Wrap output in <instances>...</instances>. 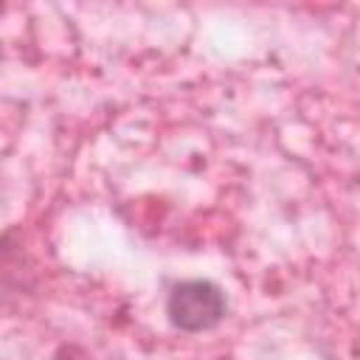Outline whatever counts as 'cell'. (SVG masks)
Returning a JSON list of instances; mask_svg holds the SVG:
<instances>
[{"instance_id":"cell-1","label":"cell","mask_w":360,"mask_h":360,"mask_svg":"<svg viewBox=\"0 0 360 360\" xmlns=\"http://www.w3.org/2000/svg\"><path fill=\"white\" fill-rule=\"evenodd\" d=\"M228 312L222 287L211 278H183L169 287L166 318L180 332H208Z\"/></svg>"},{"instance_id":"cell-2","label":"cell","mask_w":360,"mask_h":360,"mask_svg":"<svg viewBox=\"0 0 360 360\" xmlns=\"http://www.w3.org/2000/svg\"><path fill=\"white\" fill-rule=\"evenodd\" d=\"M0 14H3V3H0Z\"/></svg>"}]
</instances>
